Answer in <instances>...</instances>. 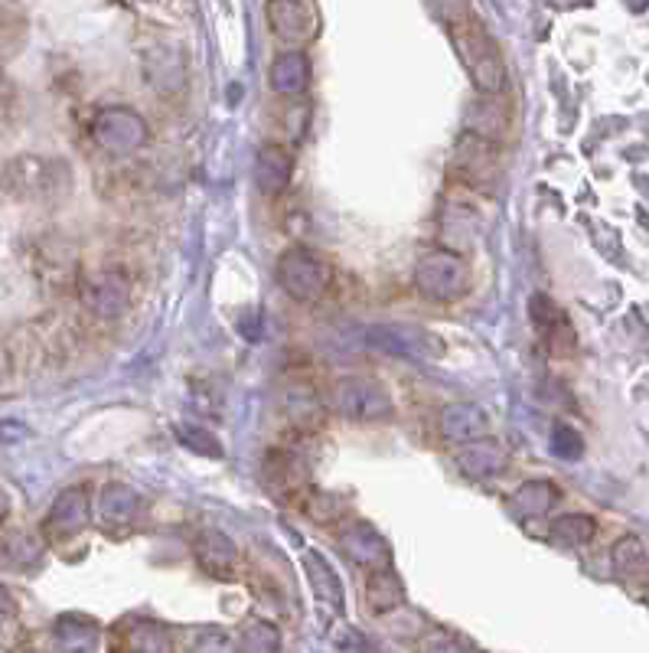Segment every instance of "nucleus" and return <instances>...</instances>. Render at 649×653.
<instances>
[{
	"mask_svg": "<svg viewBox=\"0 0 649 653\" xmlns=\"http://www.w3.org/2000/svg\"><path fill=\"white\" fill-rule=\"evenodd\" d=\"M310 85V59L301 49H287L271 66V89L281 95H301Z\"/></svg>",
	"mask_w": 649,
	"mask_h": 653,
	"instance_id": "4468645a",
	"label": "nucleus"
},
{
	"mask_svg": "<svg viewBox=\"0 0 649 653\" xmlns=\"http://www.w3.org/2000/svg\"><path fill=\"white\" fill-rule=\"evenodd\" d=\"M369 343L385 353H398V356H411V360H428V356H441V340L424 334L415 327H372L369 330Z\"/></svg>",
	"mask_w": 649,
	"mask_h": 653,
	"instance_id": "1a4fd4ad",
	"label": "nucleus"
},
{
	"mask_svg": "<svg viewBox=\"0 0 649 653\" xmlns=\"http://www.w3.org/2000/svg\"><path fill=\"white\" fill-rule=\"evenodd\" d=\"M451 36L460 59H464L467 72L477 82V89L483 95H499L506 85V69H503V56H499V46L493 43V36L486 33L473 17L460 14L451 20Z\"/></svg>",
	"mask_w": 649,
	"mask_h": 653,
	"instance_id": "f257e3e1",
	"label": "nucleus"
},
{
	"mask_svg": "<svg viewBox=\"0 0 649 653\" xmlns=\"http://www.w3.org/2000/svg\"><path fill=\"white\" fill-rule=\"evenodd\" d=\"M552 448H555V454L558 458H581V448H584V441H581V435L574 428H568V425H555V431H552Z\"/></svg>",
	"mask_w": 649,
	"mask_h": 653,
	"instance_id": "393cba45",
	"label": "nucleus"
},
{
	"mask_svg": "<svg viewBox=\"0 0 649 653\" xmlns=\"http://www.w3.org/2000/svg\"><path fill=\"white\" fill-rule=\"evenodd\" d=\"M7 513H10V497H7V490L0 487V523L7 520Z\"/></svg>",
	"mask_w": 649,
	"mask_h": 653,
	"instance_id": "c85d7f7f",
	"label": "nucleus"
},
{
	"mask_svg": "<svg viewBox=\"0 0 649 653\" xmlns=\"http://www.w3.org/2000/svg\"><path fill=\"white\" fill-rule=\"evenodd\" d=\"M509 454H506V445L496 438H473V441H464V448L457 451V467L464 471L467 477H493L506 467Z\"/></svg>",
	"mask_w": 649,
	"mask_h": 653,
	"instance_id": "9b49d317",
	"label": "nucleus"
},
{
	"mask_svg": "<svg viewBox=\"0 0 649 653\" xmlns=\"http://www.w3.org/2000/svg\"><path fill=\"white\" fill-rule=\"evenodd\" d=\"M278 281L294 301H320L330 288V265L310 249H291L278 265Z\"/></svg>",
	"mask_w": 649,
	"mask_h": 653,
	"instance_id": "7ed1b4c3",
	"label": "nucleus"
},
{
	"mask_svg": "<svg viewBox=\"0 0 649 653\" xmlns=\"http://www.w3.org/2000/svg\"><path fill=\"white\" fill-rule=\"evenodd\" d=\"M180 438L190 445L193 451L199 454H206V458H222V448H219V441L209 435V431L203 428H180Z\"/></svg>",
	"mask_w": 649,
	"mask_h": 653,
	"instance_id": "a878e982",
	"label": "nucleus"
},
{
	"mask_svg": "<svg viewBox=\"0 0 649 653\" xmlns=\"http://www.w3.org/2000/svg\"><path fill=\"white\" fill-rule=\"evenodd\" d=\"M291 174H294V160H291V154L284 151V147L268 144L265 151L258 154L255 180H258V190L265 196H278L287 183H291Z\"/></svg>",
	"mask_w": 649,
	"mask_h": 653,
	"instance_id": "ddd939ff",
	"label": "nucleus"
},
{
	"mask_svg": "<svg viewBox=\"0 0 649 653\" xmlns=\"http://www.w3.org/2000/svg\"><path fill=\"white\" fill-rule=\"evenodd\" d=\"M614 572L620 582H627V585L649 582V556L636 536H623L614 546Z\"/></svg>",
	"mask_w": 649,
	"mask_h": 653,
	"instance_id": "f3484780",
	"label": "nucleus"
},
{
	"mask_svg": "<svg viewBox=\"0 0 649 653\" xmlns=\"http://www.w3.org/2000/svg\"><path fill=\"white\" fill-rule=\"evenodd\" d=\"M558 500V487L548 484V480H529L526 487L513 497L516 510H522L526 516H542L552 510V503Z\"/></svg>",
	"mask_w": 649,
	"mask_h": 653,
	"instance_id": "6ab92c4d",
	"label": "nucleus"
},
{
	"mask_svg": "<svg viewBox=\"0 0 649 653\" xmlns=\"http://www.w3.org/2000/svg\"><path fill=\"white\" fill-rule=\"evenodd\" d=\"M418 288L431 301H454L467 291V265L454 252H428L418 265Z\"/></svg>",
	"mask_w": 649,
	"mask_h": 653,
	"instance_id": "39448f33",
	"label": "nucleus"
},
{
	"mask_svg": "<svg viewBox=\"0 0 649 653\" xmlns=\"http://www.w3.org/2000/svg\"><path fill=\"white\" fill-rule=\"evenodd\" d=\"M343 546L349 552V559L363 562V565H369V569H376V565H389V546H385L376 529H369L363 523L349 529V533L343 536Z\"/></svg>",
	"mask_w": 649,
	"mask_h": 653,
	"instance_id": "a211bd4d",
	"label": "nucleus"
},
{
	"mask_svg": "<svg viewBox=\"0 0 649 653\" xmlns=\"http://www.w3.org/2000/svg\"><path fill=\"white\" fill-rule=\"evenodd\" d=\"M69 618H72V614H69ZM72 624H76V631H69L66 621L56 624L59 644L62 647H95V624L92 621H82V618H72Z\"/></svg>",
	"mask_w": 649,
	"mask_h": 653,
	"instance_id": "b1692460",
	"label": "nucleus"
},
{
	"mask_svg": "<svg viewBox=\"0 0 649 653\" xmlns=\"http://www.w3.org/2000/svg\"><path fill=\"white\" fill-rule=\"evenodd\" d=\"M307 562V569H310V582H314V591H317V598H323L327 605H333V608H340L343 605V588H340V582H336V575H333V569L327 565V559H320V556H310L304 559Z\"/></svg>",
	"mask_w": 649,
	"mask_h": 653,
	"instance_id": "aec40b11",
	"label": "nucleus"
},
{
	"mask_svg": "<svg viewBox=\"0 0 649 653\" xmlns=\"http://www.w3.org/2000/svg\"><path fill=\"white\" fill-rule=\"evenodd\" d=\"M245 647L248 650H278V634H274V627L265 624V621H252L245 631Z\"/></svg>",
	"mask_w": 649,
	"mask_h": 653,
	"instance_id": "bb28decb",
	"label": "nucleus"
},
{
	"mask_svg": "<svg viewBox=\"0 0 649 653\" xmlns=\"http://www.w3.org/2000/svg\"><path fill=\"white\" fill-rule=\"evenodd\" d=\"M597 533V523L591 516H581V513H571V516H561V520L552 523V536L558 542H565V546H584V542H591Z\"/></svg>",
	"mask_w": 649,
	"mask_h": 653,
	"instance_id": "4be33fe9",
	"label": "nucleus"
},
{
	"mask_svg": "<svg viewBox=\"0 0 649 653\" xmlns=\"http://www.w3.org/2000/svg\"><path fill=\"white\" fill-rule=\"evenodd\" d=\"M441 431L451 441H473V438H480L483 431H486V415L480 405H470V402H457L451 405V409H444L441 415Z\"/></svg>",
	"mask_w": 649,
	"mask_h": 653,
	"instance_id": "dca6fc26",
	"label": "nucleus"
},
{
	"mask_svg": "<svg viewBox=\"0 0 649 653\" xmlns=\"http://www.w3.org/2000/svg\"><path fill=\"white\" fill-rule=\"evenodd\" d=\"M196 559L209 575L226 578L235 569V546L222 533H216V529H206V533L196 539Z\"/></svg>",
	"mask_w": 649,
	"mask_h": 653,
	"instance_id": "2eb2a0df",
	"label": "nucleus"
},
{
	"mask_svg": "<svg viewBox=\"0 0 649 653\" xmlns=\"http://www.w3.org/2000/svg\"><path fill=\"white\" fill-rule=\"evenodd\" d=\"M333 412L349 418V422H389L395 415V405L389 389L376 379H363V376H349L340 379L333 386Z\"/></svg>",
	"mask_w": 649,
	"mask_h": 653,
	"instance_id": "f03ea898",
	"label": "nucleus"
},
{
	"mask_svg": "<svg viewBox=\"0 0 649 653\" xmlns=\"http://www.w3.org/2000/svg\"><path fill=\"white\" fill-rule=\"evenodd\" d=\"M89 523V497H85L82 487L62 490L56 497L53 510L46 513V533L53 539H69L85 529Z\"/></svg>",
	"mask_w": 649,
	"mask_h": 653,
	"instance_id": "9d476101",
	"label": "nucleus"
},
{
	"mask_svg": "<svg viewBox=\"0 0 649 653\" xmlns=\"http://www.w3.org/2000/svg\"><path fill=\"white\" fill-rule=\"evenodd\" d=\"M4 180L10 193L27 196V200H49L59 187H66V167L43 157H17L4 170Z\"/></svg>",
	"mask_w": 649,
	"mask_h": 653,
	"instance_id": "20e7f679",
	"label": "nucleus"
},
{
	"mask_svg": "<svg viewBox=\"0 0 649 653\" xmlns=\"http://www.w3.org/2000/svg\"><path fill=\"white\" fill-rule=\"evenodd\" d=\"M40 542L27 533H10L4 539V562L7 565H17V569H27L36 559H40Z\"/></svg>",
	"mask_w": 649,
	"mask_h": 653,
	"instance_id": "5701e85b",
	"label": "nucleus"
},
{
	"mask_svg": "<svg viewBox=\"0 0 649 653\" xmlns=\"http://www.w3.org/2000/svg\"><path fill=\"white\" fill-rule=\"evenodd\" d=\"M454 170L457 177H464L470 187H490L499 174V154L490 138L483 134H464L457 144V154H454Z\"/></svg>",
	"mask_w": 649,
	"mask_h": 653,
	"instance_id": "6e6552de",
	"label": "nucleus"
},
{
	"mask_svg": "<svg viewBox=\"0 0 649 653\" xmlns=\"http://www.w3.org/2000/svg\"><path fill=\"white\" fill-rule=\"evenodd\" d=\"M268 23H271L274 36L291 46L310 43L320 30L317 7L310 4V0H271Z\"/></svg>",
	"mask_w": 649,
	"mask_h": 653,
	"instance_id": "0eeeda50",
	"label": "nucleus"
},
{
	"mask_svg": "<svg viewBox=\"0 0 649 653\" xmlns=\"http://www.w3.org/2000/svg\"><path fill=\"white\" fill-rule=\"evenodd\" d=\"M124 301H128V291H124V285L115 275H105L102 281H95L89 288V304L98 314H118Z\"/></svg>",
	"mask_w": 649,
	"mask_h": 653,
	"instance_id": "412c9836",
	"label": "nucleus"
},
{
	"mask_svg": "<svg viewBox=\"0 0 649 653\" xmlns=\"http://www.w3.org/2000/svg\"><path fill=\"white\" fill-rule=\"evenodd\" d=\"M95 141L111 154H131L147 141V125L144 118L131 112V108H108L95 118L92 125Z\"/></svg>",
	"mask_w": 649,
	"mask_h": 653,
	"instance_id": "423d86ee",
	"label": "nucleus"
},
{
	"mask_svg": "<svg viewBox=\"0 0 649 653\" xmlns=\"http://www.w3.org/2000/svg\"><path fill=\"white\" fill-rule=\"evenodd\" d=\"M141 507H144L141 494L131 490V487H124V484H108L102 490V500H98V513H102L105 529H128V526H134Z\"/></svg>",
	"mask_w": 649,
	"mask_h": 653,
	"instance_id": "f8f14e48",
	"label": "nucleus"
},
{
	"mask_svg": "<svg viewBox=\"0 0 649 653\" xmlns=\"http://www.w3.org/2000/svg\"><path fill=\"white\" fill-rule=\"evenodd\" d=\"M10 621H14V598L7 595V588L0 585V634L7 631Z\"/></svg>",
	"mask_w": 649,
	"mask_h": 653,
	"instance_id": "cd10ccee",
	"label": "nucleus"
}]
</instances>
